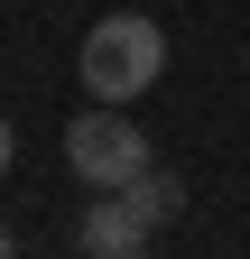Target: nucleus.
Instances as JSON below:
<instances>
[{"label": "nucleus", "instance_id": "3", "mask_svg": "<svg viewBox=\"0 0 250 259\" xmlns=\"http://www.w3.org/2000/svg\"><path fill=\"white\" fill-rule=\"evenodd\" d=\"M148 241H158V222H139L130 194H93L84 222H74V250L84 259H148Z\"/></svg>", "mask_w": 250, "mask_h": 259}, {"label": "nucleus", "instance_id": "1", "mask_svg": "<svg viewBox=\"0 0 250 259\" xmlns=\"http://www.w3.org/2000/svg\"><path fill=\"white\" fill-rule=\"evenodd\" d=\"M74 74H84L93 102H120V111H130L139 93H158V74H167V28H158V19H139V10L93 19V28H84Z\"/></svg>", "mask_w": 250, "mask_h": 259}, {"label": "nucleus", "instance_id": "4", "mask_svg": "<svg viewBox=\"0 0 250 259\" xmlns=\"http://www.w3.org/2000/svg\"><path fill=\"white\" fill-rule=\"evenodd\" d=\"M120 194H130V204H139V222H158V232H167V222L185 213V185H176L167 167H148V176H130Z\"/></svg>", "mask_w": 250, "mask_h": 259}, {"label": "nucleus", "instance_id": "5", "mask_svg": "<svg viewBox=\"0 0 250 259\" xmlns=\"http://www.w3.org/2000/svg\"><path fill=\"white\" fill-rule=\"evenodd\" d=\"M10 157H19V130H10V120H0V167H10Z\"/></svg>", "mask_w": 250, "mask_h": 259}, {"label": "nucleus", "instance_id": "6", "mask_svg": "<svg viewBox=\"0 0 250 259\" xmlns=\"http://www.w3.org/2000/svg\"><path fill=\"white\" fill-rule=\"evenodd\" d=\"M0 259H10V222H0Z\"/></svg>", "mask_w": 250, "mask_h": 259}, {"label": "nucleus", "instance_id": "2", "mask_svg": "<svg viewBox=\"0 0 250 259\" xmlns=\"http://www.w3.org/2000/svg\"><path fill=\"white\" fill-rule=\"evenodd\" d=\"M65 167H74L93 194H120L130 176L158 167V148L139 139V120L120 111V102H102V111H74V130H65Z\"/></svg>", "mask_w": 250, "mask_h": 259}]
</instances>
